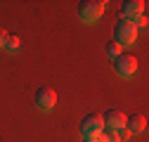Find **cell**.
<instances>
[{
  "instance_id": "obj_12",
  "label": "cell",
  "mask_w": 149,
  "mask_h": 142,
  "mask_svg": "<svg viewBox=\"0 0 149 142\" xmlns=\"http://www.w3.org/2000/svg\"><path fill=\"white\" fill-rule=\"evenodd\" d=\"M5 40H7V33H5L3 29H0V50H3V47H5Z\"/></svg>"
},
{
  "instance_id": "obj_11",
  "label": "cell",
  "mask_w": 149,
  "mask_h": 142,
  "mask_svg": "<svg viewBox=\"0 0 149 142\" xmlns=\"http://www.w3.org/2000/svg\"><path fill=\"white\" fill-rule=\"evenodd\" d=\"M100 140H102V142H121V137H118L116 133H109V130H107V133H102V135H100Z\"/></svg>"
},
{
  "instance_id": "obj_6",
  "label": "cell",
  "mask_w": 149,
  "mask_h": 142,
  "mask_svg": "<svg viewBox=\"0 0 149 142\" xmlns=\"http://www.w3.org/2000/svg\"><path fill=\"white\" fill-rule=\"evenodd\" d=\"M140 14H144V3L142 0H125V3L121 5V19L135 22Z\"/></svg>"
},
{
  "instance_id": "obj_5",
  "label": "cell",
  "mask_w": 149,
  "mask_h": 142,
  "mask_svg": "<svg viewBox=\"0 0 149 142\" xmlns=\"http://www.w3.org/2000/svg\"><path fill=\"white\" fill-rule=\"evenodd\" d=\"M114 71L121 76V78H133L135 71H137V62L135 57H128V55H121L114 59Z\"/></svg>"
},
{
  "instance_id": "obj_8",
  "label": "cell",
  "mask_w": 149,
  "mask_h": 142,
  "mask_svg": "<svg viewBox=\"0 0 149 142\" xmlns=\"http://www.w3.org/2000/svg\"><path fill=\"white\" fill-rule=\"evenodd\" d=\"M144 130V116L142 114H135V116H125V133L130 135H137Z\"/></svg>"
},
{
  "instance_id": "obj_2",
  "label": "cell",
  "mask_w": 149,
  "mask_h": 142,
  "mask_svg": "<svg viewBox=\"0 0 149 142\" xmlns=\"http://www.w3.org/2000/svg\"><path fill=\"white\" fill-rule=\"evenodd\" d=\"M102 14H104V0H85V3H81V7H78V17L85 24L97 22Z\"/></svg>"
},
{
  "instance_id": "obj_7",
  "label": "cell",
  "mask_w": 149,
  "mask_h": 142,
  "mask_svg": "<svg viewBox=\"0 0 149 142\" xmlns=\"http://www.w3.org/2000/svg\"><path fill=\"white\" fill-rule=\"evenodd\" d=\"M54 102H57V95H54L52 88H40L38 93H36V106H38L40 111H50Z\"/></svg>"
},
{
  "instance_id": "obj_4",
  "label": "cell",
  "mask_w": 149,
  "mask_h": 142,
  "mask_svg": "<svg viewBox=\"0 0 149 142\" xmlns=\"http://www.w3.org/2000/svg\"><path fill=\"white\" fill-rule=\"evenodd\" d=\"M102 123H104V128L109 130V133H121V130H125V116L118 111V109H109L104 116H102Z\"/></svg>"
},
{
  "instance_id": "obj_9",
  "label": "cell",
  "mask_w": 149,
  "mask_h": 142,
  "mask_svg": "<svg viewBox=\"0 0 149 142\" xmlns=\"http://www.w3.org/2000/svg\"><path fill=\"white\" fill-rule=\"evenodd\" d=\"M19 47H22V40L17 38V36H7V40H5V50L14 55V52H19Z\"/></svg>"
},
{
  "instance_id": "obj_1",
  "label": "cell",
  "mask_w": 149,
  "mask_h": 142,
  "mask_svg": "<svg viewBox=\"0 0 149 142\" xmlns=\"http://www.w3.org/2000/svg\"><path fill=\"white\" fill-rule=\"evenodd\" d=\"M137 29H135V24L133 22H128V19H118L116 22V26H114V43L121 47V45H135V40H137Z\"/></svg>"
},
{
  "instance_id": "obj_3",
  "label": "cell",
  "mask_w": 149,
  "mask_h": 142,
  "mask_svg": "<svg viewBox=\"0 0 149 142\" xmlns=\"http://www.w3.org/2000/svg\"><path fill=\"white\" fill-rule=\"evenodd\" d=\"M102 133H104V123H102V116L100 114H88L81 121V135L83 137H97Z\"/></svg>"
},
{
  "instance_id": "obj_10",
  "label": "cell",
  "mask_w": 149,
  "mask_h": 142,
  "mask_svg": "<svg viewBox=\"0 0 149 142\" xmlns=\"http://www.w3.org/2000/svg\"><path fill=\"white\" fill-rule=\"evenodd\" d=\"M107 57H109V59L121 57V47H118L116 43H109V45H107Z\"/></svg>"
},
{
  "instance_id": "obj_13",
  "label": "cell",
  "mask_w": 149,
  "mask_h": 142,
  "mask_svg": "<svg viewBox=\"0 0 149 142\" xmlns=\"http://www.w3.org/2000/svg\"><path fill=\"white\" fill-rule=\"evenodd\" d=\"M83 142H102V140H100V135H97V137H85Z\"/></svg>"
}]
</instances>
